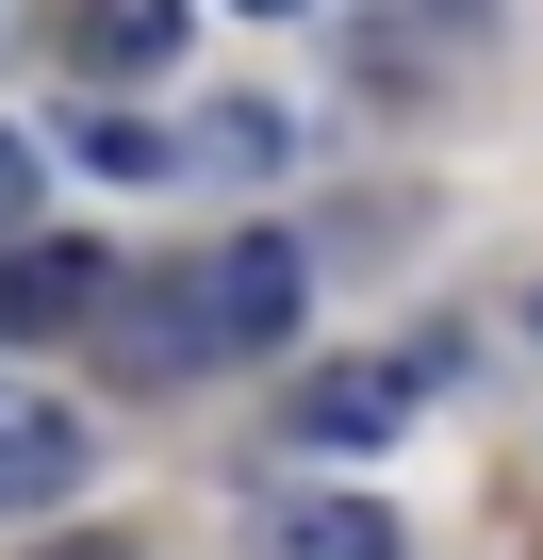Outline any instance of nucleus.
Instances as JSON below:
<instances>
[{
    "label": "nucleus",
    "instance_id": "nucleus-7",
    "mask_svg": "<svg viewBox=\"0 0 543 560\" xmlns=\"http://www.w3.org/2000/svg\"><path fill=\"white\" fill-rule=\"evenodd\" d=\"M83 165H99V182H165L181 132H165V116H83Z\"/></svg>",
    "mask_w": 543,
    "mask_h": 560
},
{
    "label": "nucleus",
    "instance_id": "nucleus-5",
    "mask_svg": "<svg viewBox=\"0 0 543 560\" xmlns=\"http://www.w3.org/2000/svg\"><path fill=\"white\" fill-rule=\"evenodd\" d=\"M165 50H198L181 0H116V18H83V34H67V67H99V83H132V67H165Z\"/></svg>",
    "mask_w": 543,
    "mask_h": 560
},
{
    "label": "nucleus",
    "instance_id": "nucleus-2",
    "mask_svg": "<svg viewBox=\"0 0 543 560\" xmlns=\"http://www.w3.org/2000/svg\"><path fill=\"white\" fill-rule=\"evenodd\" d=\"M67 478H83V412L0 380V511H67Z\"/></svg>",
    "mask_w": 543,
    "mask_h": 560
},
{
    "label": "nucleus",
    "instance_id": "nucleus-1",
    "mask_svg": "<svg viewBox=\"0 0 543 560\" xmlns=\"http://www.w3.org/2000/svg\"><path fill=\"white\" fill-rule=\"evenodd\" d=\"M181 298H198V347H214V363H263V347L314 314V247H297V231H231Z\"/></svg>",
    "mask_w": 543,
    "mask_h": 560
},
{
    "label": "nucleus",
    "instance_id": "nucleus-9",
    "mask_svg": "<svg viewBox=\"0 0 543 560\" xmlns=\"http://www.w3.org/2000/svg\"><path fill=\"white\" fill-rule=\"evenodd\" d=\"M67 560H116V544H67Z\"/></svg>",
    "mask_w": 543,
    "mask_h": 560
},
{
    "label": "nucleus",
    "instance_id": "nucleus-8",
    "mask_svg": "<svg viewBox=\"0 0 543 560\" xmlns=\"http://www.w3.org/2000/svg\"><path fill=\"white\" fill-rule=\"evenodd\" d=\"M17 214H34V149L0 132V231H17Z\"/></svg>",
    "mask_w": 543,
    "mask_h": 560
},
{
    "label": "nucleus",
    "instance_id": "nucleus-4",
    "mask_svg": "<svg viewBox=\"0 0 543 560\" xmlns=\"http://www.w3.org/2000/svg\"><path fill=\"white\" fill-rule=\"evenodd\" d=\"M412 429V363H330L314 396H297V445L330 462V445H396Z\"/></svg>",
    "mask_w": 543,
    "mask_h": 560
},
{
    "label": "nucleus",
    "instance_id": "nucleus-3",
    "mask_svg": "<svg viewBox=\"0 0 543 560\" xmlns=\"http://www.w3.org/2000/svg\"><path fill=\"white\" fill-rule=\"evenodd\" d=\"M247 527H263V560H412L379 494H281V511H247Z\"/></svg>",
    "mask_w": 543,
    "mask_h": 560
},
{
    "label": "nucleus",
    "instance_id": "nucleus-6",
    "mask_svg": "<svg viewBox=\"0 0 543 560\" xmlns=\"http://www.w3.org/2000/svg\"><path fill=\"white\" fill-rule=\"evenodd\" d=\"M281 149H297V132L263 116V100H214V116H198V165H214V182H281Z\"/></svg>",
    "mask_w": 543,
    "mask_h": 560
}]
</instances>
